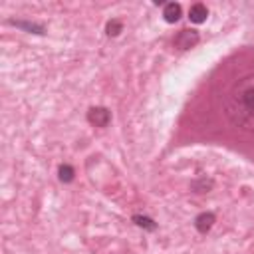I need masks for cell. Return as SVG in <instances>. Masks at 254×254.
Listing matches in <instances>:
<instances>
[{
    "label": "cell",
    "instance_id": "cell-6",
    "mask_svg": "<svg viewBox=\"0 0 254 254\" xmlns=\"http://www.w3.org/2000/svg\"><path fill=\"white\" fill-rule=\"evenodd\" d=\"M163 18H165L169 24L177 22V20L181 18V4H177V2L165 4V6H163Z\"/></svg>",
    "mask_w": 254,
    "mask_h": 254
},
{
    "label": "cell",
    "instance_id": "cell-4",
    "mask_svg": "<svg viewBox=\"0 0 254 254\" xmlns=\"http://www.w3.org/2000/svg\"><path fill=\"white\" fill-rule=\"evenodd\" d=\"M214 214L212 212H201L197 218H195V226H197V230L201 232V234H207L211 228H212V224H214Z\"/></svg>",
    "mask_w": 254,
    "mask_h": 254
},
{
    "label": "cell",
    "instance_id": "cell-1",
    "mask_svg": "<svg viewBox=\"0 0 254 254\" xmlns=\"http://www.w3.org/2000/svg\"><path fill=\"white\" fill-rule=\"evenodd\" d=\"M224 115L234 129L254 135V74L232 84L224 97Z\"/></svg>",
    "mask_w": 254,
    "mask_h": 254
},
{
    "label": "cell",
    "instance_id": "cell-5",
    "mask_svg": "<svg viewBox=\"0 0 254 254\" xmlns=\"http://www.w3.org/2000/svg\"><path fill=\"white\" fill-rule=\"evenodd\" d=\"M207 16H209V8L205 6V4H193L191 6V10H189V18H191V22H195V24H203L205 20H207Z\"/></svg>",
    "mask_w": 254,
    "mask_h": 254
},
{
    "label": "cell",
    "instance_id": "cell-3",
    "mask_svg": "<svg viewBox=\"0 0 254 254\" xmlns=\"http://www.w3.org/2000/svg\"><path fill=\"white\" fill-rule=\"evenodd\" d=\"M87 121L95 127H107L111 121V113L105 107H91L87 111Z\"/></svg>",
    "mask_w": 254,
    "mask_h": 254
},
{
    "label": "cell",
    "instance_id": "cell-10",
    "mask_svg": "<svg viewBox=\"0 0 254 254\" xmlns=\"http://www.w3.org/2000/svg\"><path fill=\"white\" fill-rule=\"evenodd\" d=\"M121 30H123V24H121L119 20H109V22H107V26H105L107 36H117Z\"/></svg>",
    "mask_w": 254,
    "mask_h": 254
},
{
    "label": "cell",
    "instance_id": "cell-11",
    "mask_svg": "<svg viewBox=\"0 0 254 254\" xmlns=\"http://www.w3.org/2000/svg\"><path fill=\"white\" fill-rule=\"evenodd\" d=\"M211 187H212V181H207V179H201V181L193 183V189L199 191V193H203V191H207V189H211Z\"/></svg>",
    "mask_w": 254,
    "mask_h": 254
},
{
    "label": "cell",
    "instance_id": "cell-9",
    "mask_svg": "<svg viewBox=\"0 0 254 254\" xmlns=\"http://www.w3.org/2000/svg\"><path fill=\"white\" fill-rule=\"evenodd\" d=\"M133 222H135L137 226H141V228H147V230H155V228H157V224H155L151 218H147V216L135 214V216H133Z\"/></svg>",
    "mask_w": 254,
    "mask_h": 254
},
{
    "label": "cell",
    "instance_id": "cell-2",
    "mask_svg": "<svg viewBox=\"0 0 254 254\" xmlns=\"http://www.w3.org/2000/svg\"><path fill=\"white\" fill-rule=\"evenodd\" d=\"M173 44H175L179 50H189V48H193V46L199 44V32H197V30H181V32L175 36Z\"/></svg>",
    "mask_w": 254,
    "mask_h": 254
},
{
    "label": "cell",
    "instance_id": "cell-8",
    "mask_svg": "<svg viewBox=\"0 0 254 254\" xmlns=\"http://www.w3.org/2000/svg\"><path fill=\"white\" fill-rule=\"evenodd\" d=\"M12 26H18V28H24L28 32H36V34H44V28L38 26V24H30V22H20V20H10Z\"/></svg>",
    "mask_w": 254,
    "mask_h": 254
},
{
    "label": "cell",
    "instance_id": "cell-7",
    "mask_svg": "<svg viewBox=\"0 0 254 254\" xmlns=\"http://www.w3.org/2000/svg\"><path fill=\"white\" fill-rule=\"evenodd\" d=\"M58 175H60V181H62V183H72L74 177H76V171H74L72 165H60Z\"/></svg>",
    "mask_w": 254,
    "mask_h": 254
}]
</instances>
